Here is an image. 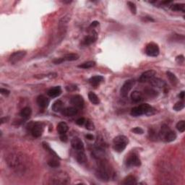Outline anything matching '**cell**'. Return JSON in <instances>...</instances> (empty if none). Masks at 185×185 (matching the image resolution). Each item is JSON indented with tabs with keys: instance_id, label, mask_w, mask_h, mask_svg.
Instances as JSON below:
<instances>
[{
	"instance_id": "44",
	"label": "cell",
	"mask_w": 185,
	"mask_h": 185,
	"mask_svg": "<svg viewBox=\"0 0 185 185\" xmlns=\"http://www.w3.org/2000/svg\"><path fill=\"white\" fill-rule=\"evenodd\" d=\"M62 62H64V60L62 58H59V59H56V60L53 61V63L55 64V65H59V64L62 63Z\"/></svg>"
},
{
	"instance_id": "16",
	"label": "cell",
	"mask_w": 185,
	"mask_h": 185,
	"mask_svg": "<svg viewBox=\"0 0 185 185\" xmlns=\"http://www.w3.org/2000/svg\"><path fill=\"white\" fill-rule=\"evenodd\" d=\"M76 159H77V162L79 163H85L87 161V157L85 155V152H84V150L82 151H76Z\"/></svg>"
},
{
	"instance_id": "4",
	"label": "cell",
	"mask_w": 185,
	"mask_h": 185,
	"mask_svg": "<svg viewBox=\"0 0 185 185\" xmlns=\"http://www.w3.org/2000/svg\"><path fill=\"white\" fill-rule=\"evenodd\" d=\"M44 129V125L41 122L33 123L30 126V131L32 135L34 137H39L42 135Z\"/></svg>"
},
{
	"instance_id": "37",
	"label": "cell",
	"mask_w": 185,
	"mask_h": 185,
	"mask_svg": "<svg viewBox=\"0 0 185 185\" xmlns=\"http://www.w3.org/2000/svg\"><path fill=\"white\" fill-rule=\"evenodd\" d=\"M145 93H146L148 96H150V97H155V96L157 95L156 91H154V90H153V89H151V88H149V89H146V91H145Z\"/></svg>"
},
{
	"instance_id": "10",
	"label": "cell",
	"mask_w": 185,
	"mask_h": 185,
	"mask_svg": "<svg viewBox=\"0 0 185 185\" xmlns=\"http://www.w3.org/2000/svg\"><path fill=\"white\" fill-rule=\"evenodd\" d=\"M70 103L74 107L82 108L84 106V100L79 95H75L70 99Z\"/></svg>"
},
{
	"instance_id": "24",
	"label": "cell",
	"mask_w": 185,
	"mask_h": 185,
	"mask_svg": "<svg viewBox=\"0 0 185 185\" xmlns=\"http://www.w3.org/2000/svg\"><path fill=\"white\" fill-rule=\"evenodd\" d=\"M127 143H114V149L116 152L117 153H122L126 148Z\"/></svg>"
},
{
	"instance_id": "34",
	"label": "cell",
	"mask_w": 185,
	"mask_h": 185,
	"mask_svg": "<svg viewBox=\"0 0 185 185\" xmlns=\"http://www.w3.org/2000/svg\"><path fill=\"white\" fill-rule=\"evenodd\" d=\"M127 5L129 7V10H130L131 13L133 15H136V13H137V7H136L135 4L132 2V1H127Z\"/></svg>"
},
{
	"instance_id": "42",
	"label": "cell",
	"mask_w": 185,
	"mask_h": 185,
	"mask_svg": "<svg viewBox=\"0 0 185 185\" xmlns=\"http://www.w3.org/2000/svg\"><path fill=\"white\" fill-rule=\"evenodd\" d=\"M0 93H1L2 95H4V96H8L10 94V91L7 89H4V88H1L0 89Z\"/></svg>"
},
{
	"instance_id": "27",
	"label": "cell",
	"mask_w": 185,
	"mask_h": 185,
	"mask_svg": "<svg viewBox=\"0 0 185 185\" xmlns=\"http://www.w3.org/2000/svg\"><path fill=\"white\" fill-rule=\"evenodd\" d=\"M171 10L173 11L179 12L181 11L182 13L185 12V4H174L171 6Z\"/></svg>"
},
{
	"instance_id": "15",
	"label": "cell",
	"mask_w": 185,
	"mask_h": 185,
	"mask_svg": "<svg viewBox=\"0 0 185 185\" xmlns=\"http://www.w3.org/2000/svg\"><path fill=\"white\" fill-rule=\"evenodd\" d=\"M163 137H164L165 140L167 143H171V142L174 141L177 139V134L174 131L168 129L166 132L163 134Z\"/></svg>"
},
{
	"instance_id": "38",
	"label": "cell",
	"mask_w": 185,
	"mask_h": 185,
	"mask_svg": "<svg viewBox=\"0 0 185 185\" xmlns=\"http://www.w3.org/2000/svg\"><path fill=\"white\" fill-rule=\"evenodd\" d=\"M86 122V125H85V127H86L87 129H88V130H94L95 129V126L93 124L92 122H91L90 120H88Z\"/></svg>"
},
{
	"instance_id": "40",
	"label": "cell",
	"mask_w": 185,
	"mask_h": 185,
	"mask_svg": "<svg viewBox=\"0 0 185 185\" xmlns=\"http://www.w3.org/2000/svg\"><path fill=\"white\" fill-rule=\"evenodd\" d=\"M85 123V118H82H82H79L77 121H76V124H77V125H79V126H82V125H83Z\"/></svg>"
},
{
	"instance_id": "33",
	"label": "cell",
	"mask_w": 185,
	"mask_h": 185,
	"mask_svg": "<svg viewBox=\"0 0 185 185\" xmlns=\"http://www.w3.org/2000/svg\"><path fill=\"white\" fill-rule=\"evenodd\" d=\"M184 108V101H179L177 103H175V105L174 106V110L175 111H179L182 110Z\"/></svg>"
},
{
	"instance_id": "45",
	"label": "cell",
	"mask_w": 185,
	"mask_h": 185,
	"mask_svg": "<svg viewBox=\"0 0 185 185\" xmlns=\"http://www.w3.org/2000/svg\"><path fill=\"white\" fill-rule=\"evenodd\" d=\"M99 23L98 21H93L92 23L91 24V27H96L97 25H98Z\"/></svg>"
},
{
	"instance_id": "39",
	"label": "cell",
	"mask_w": 185,
	"mask_h": 185,
	"mask_svg": "<svg viewBox=\"0 0 185 185\" xmlns=\"http://www.w3.org/2000/svg\"><path fill=\"white\" fill-rule=\"evenodd\" d=\"M132 132L135 133V134H142L144 133V130L142 129L141 127H134L132 129Z\"/></svg>"
},
{
	"instance_id": "6",
	"label": "cell",
	"mask_w": 185,
	"mask_h": 185,
	"mask_svg": "<svg viewBox=\"0 0 185 185\" xmlns=\"http://www.w3.org/2000/svg\"><path fill=\"white\" fill-rule=\"evenodd\" d=\"M135 81L134 79H129V80L126 81L123 85L122 86L120 90V94L122 97H127L128 96V93L131 91L132 87L134 85Z\"/></svg>"
},
{
	"instance_id": "31",
	"label": "cell",
	"mask_w": 185,
	"mask_h": 185,
	"mask_svg": "<svg viewBox=\"0 0 185 185\" xmlns=\"http://www.w3.org/2000/svg\"><path fill=\"white\" fill-rule=\"evenodd\" d=\"M96 65V62H93V61H89V62H85V63L82 64V65H79L78 67L79 68H82V69H90L92 68Z\"/></svg>"
},
{
	"instance_id": "13",
	"label": "cell",
	"mask_w": 185,
	"mask_h": 185,
	"mask_svg": "<svg viewBox=\"0 0 185 185\" xmlns=\"http://www.w3.org/2000/svg\"><path fill=\"white\" fill-rule=\"evenodd\" d=\"M62 93V88L60 86H56L53 88H50L48 91H47V95L51 98H56L60 96Z\"/></svg>"
},
{
	"instance_id": "28",
	"label": "cell",
	"mask_w": 185,
	"mask_h": 185,
	"mask_svg": "<svg viewBox=\"0 0 185 185\" xmlns=\"http://www.w3.org/2000/svg\"><path fill=\"white\" fill-rule=\"evenodd\" d=\"M88 98H89L90 101L94 105H98L100 103V100H99L98 97L93 92H90L88 93Z\"/></svg>"
},
{
	"instance_id": "3",
	"label": "cell",
	"mask_w": 185,
	"mask_h": 185,
	"mask_svg": "<svg viewBox=\"0 0 185 185\" xmlns=\"http://www.w3.org/2000/svg\"><path fill=\"white\" fill-rule=\"evenodd\" d=\"M111 172L108 169V166L105 164L104 162L100 161L98 164V167L96 171V176L100 180L103 181H107L109 180Z\"/></svg>"
},
{
	"instance_id": "19",
	"label": "cell",
	"mask_w": 185,
	"mask_h": 185,
	"mask_svg": "<svg viewBox=\"0 0 185 185\" xmlns=\"http://www.w3.org/2000/svg\"><path fill=\"white\" fill-rule=\"evenodd\" d=\"M103 76L101 75H96V76H93V77H91L89 79V82L91 84V85H93V86H97L98 85L101 83L102 81L103 80Z\"/></svg>"
},
{
	"instance_id": "47",
	"label": "cell",
	"mask_w": 185,
	"mask_h": 185,
	"mask_svg": "<svg viewBox=\"0 0 185 185\" xmlns=\"http://www.w3.org/2000/svg\"><path fill=\"white\" fill-rule=\"evenodd\" d=\"M179 98L181 99V100H184V91H181V92L179 93Z\"/></svg>"
},
{
	"instance_id": "8",
	"label": "cell",
	"mask_w": 185,
	"mask_h": 185,
	"mask_svg": "<svg viewBox=\"0 0 185 185\" xmlns=\"http://www.w3.org/2000/svg\"><path fill=\"white\" fill-rule=\"evenodd\" d=\"M25 55H26V51H16V52H14L10 55L9 61H10V62L12 65H15V64L18 63L20 60H22L25 57Z\"/></svg>"
},
{
	"instance_id": "29",
	"label": "cell",
	"mask_w": 185,
	"mask_h": 185,
	"mask_svg": "<svg viewBox=\"0 0 185 185\" xmlns=\"http://www.w3.org/2000/svg\"><path fill=\"white\" fill-rule=\"evenodd\" d=\"M124 184H137V179H135V177H133V176H128L127 177L124 179L123 181Z\"/></svg>"
},
{
	"instance_id": "23",
	"label": "cell",
	"mask_w": 185,
	"mask_h": 185,
	"mask_svg": "<svg viewBox=\"0 0 185 185\" xmlns=\"http://www.w3.org/2000/svg\"><path fill=\"white\" fill-rule=\"evenodd\" d=\"M151 82L153 86L157 87V88H163L166 86V82L158 78H153L151 81Z\"/></svg>"
},
{
	"instance_id": "30",
	"label": "cell",
	"mask_w": 185,
	"mask_h": 185,
	"mask_svg": "<svg viewBox=\"0 0 185 185\" xmlns=\"http://www.w3.org/2000/svg\"><path fill=\"white\" fill-rule=\"evenodd\" d=\"M166 75H167L168 78H169L170 82H172L173 85H177V82H178V79L176 77L175 75L173 74L171 72H166Z\"/></svg>"
},
{
	"instance_id": "5",
	"label": "cell",
	"mask_w": 185,
	"mask_h": 185,
	"mask_svg": "<svg viewBox=\"0 0 185 185\" xmlns=\"http://www.w3.org/2000/svg\"><path fill=\"white\" fill-rule=\"evenodd\" d=\"M159 53H160L159 47L155 43H150L146 46V53L148 56L155 57V56H158Z\"/></svg>"
},
{
	"instance_id": "48",
	"label": "cell",
	"mask_w": 185,
	"mask_h": 185,
	"mask_svg": "<svg viewBox=\"0 0 185 185\" xmlns=\"http://www.w3.org/2000/svg\"><path fill=\"white\" fill-rule=\"evenodd\" d=\"M85 137H86V138L87 139H88V140H92L93 139V136L92 135V134H87L86 136H85Z\"/></svg>"
},
{
	"instance_id": "17",
	"label": "cell",
	"mask_w": 185,
	"mask_h": 185,
	"mask_svg": "<svg viewBox=\"0 0 185 185\" xmlns=\"http://www.w3.org/2000/svg\"><path fill=\"white\" fill-rule=\"evenodd\" d=\"M131 99L134 103H139L143 99V94L137 91H133L132 94H131Z\"/></svg>"
},
{
	"instance_id": "21",
	"label": "cell",
	"mask_w": 185,
	"mask_h": 185,
	"mask_svg": "<svg viewBox=\"0 0 185 185\" xmlns=\"http://www.w3.org/2000/svg\"><path fill=\"white\" fill-rule=\"evenodd\" d=\"M97 39V33L95 31H93V34L90 35V36H86L84 39V44L85 45H90V44H93V42L96 41Z\"/></svg>"
},
{
	"instance_id": "12",
	"label": "cell",
	"mask_w": 185,
	"mask_h": 185,
	"mask_svg": "<svg viewBox=\"0 0 185 185\" xmlns=\"http://www.w3.org/2000/svg\"><path fill=\"white\" fill-rule=\"evenodd\" d=\"M61 113L65 117H73L77 114V109L76 107L74 106L67 107L66 108H64Z\"/></svg>"
},
{
	"instance_id": "36",
	"label": "cell",
	"mask_w": 185,
	"mask_h": 185,
	"mask_svg": "<svg viewBox=\"0 0 185 185\" xmlns=\"http://www.w3.org/2000/svg\"><path fill=\"white\" fill-rule=\"evenodd\" d=\"M48 165L51 167H58L60 166V163L55 159H51L48 161Z\"/></svg>"
},
{
	"instance_id": "22",
	"label": "cell",
	"mask_w": 185,
	"mask_h": 185,
	"mask_svg": "<svg viewBox=\"0 0 185 185\" xmlns=\"http://www.w3.org/2000/svg\"><path fill=\"white\" fill-rule=\"evenodd\" d=\"M130 114L132 117H140V116L143 115V109H142L141 106L140 105V106L134 107V108H132Z\"/></svg>"
},
{
	"instance_id": "43",
	"label": "cell",
	"mask_w": 185,
	"mask_h": 185,
	"mask_svg": "<svg viewBox=\"0 0 185 185\" xmlns=\"http://www.w3.org/2000/svg\"><path fill=\"white\" fill-rule=\"evenodd\" d=\"M60 140H62V142H65V143L67 142V140H68V137H67L66 134H60Z\"/></svg>"
},
{
	"instance_id": "2",
	"label": "cell",
	"mask_w": 185,
	"mask_h": 185,
	"mask_svg": "<svg viewBox=\"0 0 185 185\" xmlns=\"http://www.w3.org/2000/svg\"><path fill=\"white\" fill-rule=\"evenodd\" d=\"M49 180V184H67L70 183V177L67 172L59 171L53 173Z\"/></svg>"
},
{
	"instance_id": "20",
	"label": "cell",
	"mask_w": 185,
	"mask_h": 185,
	"mask_svg": "<svg viewBox=\"0 0 185 185\" xmlns=\"http://www.w3.org/2000/svg\"><path fill=\"white\" fill-rule=\"evenodd\" d=\"M69 127L65 122H60L57 125V131L59 134H66V132L68 131Z\"/></svg>"
},
{
	"instance_id": "25",
	"label": "cell",
	"mask_w": 185,
	"mask_h": 185,
	"mask_svg": "<svg viewBox=\"0 0 185 185\" xmlns=\"http://www.w3.org/2000/svg\"><path fill=\"white\" fill-rule=\"evenodd\" d=\"M31 113L32 111L30 107H25V108H23L21 110L20 114V116L23 118L28 119L30 117V115H31Z\"/></svg>"
},
{
	"instance_id": "9",
	"label": "cell",
	"mask_w": 185,
	"mask_h": 185,
	"mask_svg": "<svg viewBox=\"0 0 185 185\" xmlns=\"http://www.w3.org/2000/svg\"><path fill=\"white\" fill-rule=\"evenodd\" d=\"M155 75H156V72L155 70H148L141 75L139 78V81L140 82H146L148 81H151L153 79L155 78Z\"/></svg>"
},
{
	"instance_id": "26",
	"label": "cell",
	"mask_w": 185,
	"mask_h": 185,
	"mask_svg": "<svg viewBox=\"0 0 185 185\" xmlns=\"http://www.w3.org/2000/svg\"><path fill=\"white\" fill-rule=\"evenodd\" d=\"M62 58L63 59L64 62H65V61H70V62H72V61L77 60V59H79V56L77 53H68V54L65 55V56Z\"/></svg>"
},
{
	"instance_id": "46",
	"label": "cell",
	"mask_w": 185,
	"mask_h": 185,
	"mask_svg": "<svg viewBox=\"0 0 185 185\" xmlns=\"http://www.w3.org/2000/svg\"><path fill=\"white\" fill-rule=\"evenodd\" d=\"M8 117H4V118H1V119H0V122H1V125H2L3 123H4V122H7V121L8 120Z\"/></svg>"
},
{
	"instance_id": "32",
	"label": "cell",
	"mask_w": 185,
	"mask_h": 185,
	"mask_svg": "<svg viewBox=\"0 0 185 185\" xmlns=\"http://www.w3.org/2000/svg\"><path fill=\"white\" fill-rule=\"evenodd\" d=\"M177 129L180 132H184L185 130V122L184 120H181L177 124Z\"/></svg>"
},
{
	"instance_id": "35",
	"label": "cell",
	"mask_w": 185,
	"mask_h": 185,
	"mask_svg": "<svg viewBox=\"0 0 185 185\" xmlns=\"http://www.w3.org/2000/svg\"><path fill=\"white\" fill-rule=\"evenodd\" d=\"M43 146H44V148H45L46 150V151H48L51 154V155H53V156H55L56 157V158H59V157L57 155H56V153L54 152V151H53L52 149H51V148H50L49 147V146L48 144H47V143H43Z\"/></svg>"
},
{
	"instance_id": "18",
	"label": "cell",
	"mask_w": 185,
	"mask_h": 185,
	"mask_svg": "<svg viewBox=\"0 0 185 185\" xmlns=\"http://www.w3.org/2000/svg\"><path fill=\"white\" fill-rule=\"evenodd\" d=\"M63 106V102L60 100H57L53 103L51 108H52V110L54 112H61V111L64 109Z\"/></svg>"
},
{
	"instance_id": "7",
	"label": "cell",
	"mask_w": 185,
	"mask_h": 185,
	"mask_svg": "<svg viewBox=\"0 0 185 185\" xmlns=\"http://www.w3.org/2000/svg\"><path fill=\"white\" fill-rule=\"evenodd\" d=\"M125 163H126V166L129 167V166H140L141 165V160L137 154L132 153L127 158Z\"/></svg>"
},
{
	"instance_id": "14",
	"label": "cell",
	"mask_w": 185,
	"mask_h": 185,
	"mask_svg": "<svg viewBox=\"0 0 185 185\" xmlns=\"http://www.w3.org/2000/svg\"><path fill=\"white\" fill-rule=\"evenodd\" d=\"M36 101H37L38 105H39L40 107L44 108H46V107L49 106L50 101H49V99L47 98L46 96H43V95H41V96H38Z\"/></svg>"
},
{
	"instance_id": "11",
	"label": "cell",
	"mask_w": 185,
	"mask_h": 185,
	"mask_svg": "<svg viewBox=\"0 0 185 185\" xmlns=\"http://www.w3.org/2000/svg\"><path fill=\"white\" fill-rule=\"evenodd\" d=\"M71 146L75 151H82L84 150V144L79 137H73L71 140Z\"/></svg>"
},
{
	"instance_id": "41",
	"label": "cell",
	"mask_w": 185,
	"mask_h": 185,
	"mask_svg": "<svg viewBox=\"0 0 185 185\" xmlns=\"http://www.w3.org/2000/svg\"><path fill=\"white\" fill-rule=\"evenodd\" d=\"M184 60V58L183 55H180V56H178L177 58H176V61H177L178 63H182Z\"/></svg>"
},
{
	"instance_id": "1",
	"label": "cell",
	"mask_w": 185,
	"mask_h": 185,
	"mask_svg": "<svg viewBox=\"0 0 185 185\" xmlns=\"http://www.w3.org/2000/svg\"><path fill=\"white\" fill-rule=\"evenodd\" d=\"M7 163L10 169L17 173H23L27 167L28 160L22 153H13L7 157Z\"/></svg>"
}]
</instances>
